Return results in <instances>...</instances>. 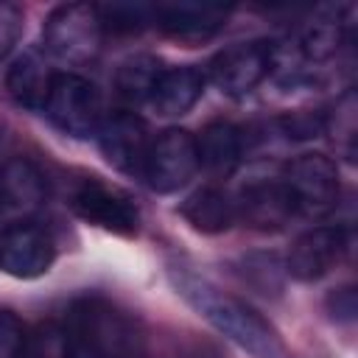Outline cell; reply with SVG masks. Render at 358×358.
I'll use <instances>...</instances> for the list:
<instances>
[{"mask_svg": "<svg viewBox=\"0 0 358 358\" xmlns=\"http://www.w3.org/2000/svg\"><path fill=\"white\" fill-rule=\"evenodd\" d=\"M62 358H101L95 350H90L84 341H78V338H73L70 336V341H67V350L62 352Z\"/></svg>", "mask_w": 358, "mask_h": 358, "instance_id": "cell-25", "label": "cell"}, {"mask_svg": "<svg viewBox=\"0 0 358 358\" xmlns=\"http://www.w3.org/2000/svg\"><path fill=\"white\" fill-rule=\"evenodd\" d=\"M25 324L11 310H0V358H25Z\"/></svg>", "mask_w": 358, "mask_h": 358, "instance_id": "cell-22", "label": "cell"}, {"mask_svg": "<svg viewBox=\"0 0 358 358\" xmlns=\"http://www.w3.org/2000/svg\"><path fill=\"white\" fill-rule=\"evenodd\" d=\"M154 17L165 34L185 42H201L224 28L229 8L213 3H168L159 6Z\"/></svg>", "mask_w": 358, "mask_h": 358, "instance_id": "cell-13", "label": "cell"}, {"mask_svg": "<svg viewBox=\"0 0 358 358\" xmlns=\"http://www.w3.org/2000/svg\"><path fill=\"white\" fill-rule=\"evenodd\" d=\"M0 199L8 207H36L45 199V179L42 173L25 162V159H11L0 171Z\"/></svg>", "mask_w": 358, "mask_h": 358, "instance_id": "cell-18", "label": "cell"}, {"mask_svg": "<svg viewBox=\"0 0 358 358\" xmlns=\"http://www.w3.org/2000/svg\"><path fill=\"white\" fill-rule=\"evenodd\" d=\"M280 182L302 215H324L338 201V168L324 154H299L285 165Z\"/></svg>", "mask_w": 358, "mask_h": 358, "instance_id": "cell-7", "label": "cell"}, {"mask_svg": "<svg viewBox=\"0 0 358 358\" xmlns=\"http://www.w3.org/2000/svg\"><path fill=\"white\" fill-rule=\"evenodd\" d=\"M50 81H53V73L48 70V64L36 53L17 56L6 73V87H8L11 98L22 106H31V109L45 106Z\"/></svg>", "mask_w": 358, "mask_h": 358, "instance_id": "cell-16", "label": "cell"}, {"mask_svg": "<svg viewBox=\"0 0 358 358\" xmlns=\"http://www.w3.org/2000/svg\"><path fill=\"white\" fill-rule=\"evenodd\" d=\"M22 34V11L11 3H0V59L11 53Z\"/></svg>", "mask_w": 358, "mask_h": 358, "instance_id": "cell-24", "label": "cell"}, {"mask_svg": "<svg viewBox=\"0 0 358 358\" xmlns=\"http://www.w3.org/2000/svg\"><path fill=\"white\" fill-rule=\"evenodd\" d=\"M159 76H162V67L154 56H145V53L129 56L115 73V90L123 101L143 103V101H151V92H154Z\"/></svg>", "mask_w": 358, "mask_h": 358, "instance_id": "cell-19", "label": "cell"}, {"mask_svg": "<svg viewBox=\"0 0 358 358\" xmlns=\"http://www.w3.org/2000/svg\"><path fill=\"white\" fill-rule=\"evenodd\" d=\"M344 42V25L333 17L308 22V28L299 36V50L308 62H327L338 53Z\"/></svg>", "mask_w": 358, "mask_h": 358, "instance_id": "cell-20", "label": "cell"}, {"mask_svg": "<svg viewBox=\"0 0 358 358\" xmlns=\"http://www.w3.org/2000/svg\"><path fill=\"white\" fill-rule=\"evenodd\" d=\"M56 257L50 229L36 218H17L0 229V271L17 280L42 277Z\"/></svg>", "mask_w": 358, "mask_h": 358, "instance_id": "cell-5", "label": "cell"}, {"mask_svg": "<svg viewBox=\"0 0 358 358\" xmlns=\"http://www.w3.org/2000/svg\"><path fill=\"white\" fill-rule=\"evenodd\" d=\"M103 36V22L98 6L67 3L48 14L42 39L53 59L67 64H87L98 56Z\"/></svg>", "mask_w": 358, "mask_h": 358, "instance_id": "cell-3", "label": "cell"}, {"mask_svg": "<svg viewBox=\"0 0 358 358\" xmlns=\"http://www.w3.org/2000/svg\"><path fill=\"white\" fill-rule=\"evenodd\" d=\"M98 143L103 157L126 173L143 171V159L148 151V131L143 117L134 112H115L101 120L98 126Z\"/></svg>", "mask_w": 358, "mask_h": 358, "instance_id": "cell-11", "label": "cell"}, {"mask_svg": "<svg viewBox=\"0 0 358 358\" xmlns=\"http://www.w3.org/2000/svg\"><path fill=\"white\" fill-rule=\"evenodd\" d=\"M179 294L229 341H235L241 350H246L255 358H288V350L277 330L243 299L224 294L213 282L196 277V274H176Z\"/></svg>", "mask_w": 358, "mask_h": 358, "instance_id": "cell-1", "label": "cell"}, {"mask_svg": "<svg viewBox=\"0 0 358 358\" xmlns=\"http://www.w3.org/2000/svg\"><path fill=\"white\" fill-rule=\"evenodd\" d=\"M70 336L101 358H145V341L137 322L103 299H81L73 305Z\"/></svg>", "mask_w": 358, "mask_h": 358, "instance_id": "cell-2", "label": "cell"}, {"mask_svg": "<svg viewBox=\"0 0 358 358\" xmlns=\"http://www.w3.org/2000/svg\"><path fill=\"white\" fill-rule=\"evenodd\" d=\"M324 115L319 112H291L285 115L280 123L285 129L288 137H296V140H310V137H319L324 131Z\"/></svg>", "mask_w": 358, "mask_h": 358, "instance_id": "cell-23", "label": "cell"}, {"mask_svg": "<svg viewBox=\"0 0 358 358\" xmlns=\"http://www.w3.org/2000/svg\"><path fill=\"white\" fill-rule=\"evenodd\" d=\"M294 213H296V207H294L285 185L268 182V179L246 185L235 201V215H241L243 224H249L252 229H260V232L282 229Z\"/></svg>", "mask_w": 358, "mask_h": 358, "instance_id": "cell-12", "label": "cell"}, {"mask_svg": "<svg viewBox=\"0 0 358 358\" xmlns=\"http://www.w3.org/2000/svg\"><path fill=\"white\" fill-rule=\"evenodd\" d=\"M204 84H207L204 73L193 64L162 70V76H159V81L151 92V106L162 117L187 115L199 103V98L204 95Z\"/></svg>", "mask_w": 358, "mask_h": 358, "instance_id": "cell-14", "label": "cell"}, {"mask_svg": "<svg viewBox=\"0 0 358 358\" xmlns=\"http://www.w3.org/2000/svg\"><path fill=\"white\" fill-rule=\"evenodd\" d=\"M347 252V229L344 227H313L302 232L288 252V271L296 280H319L324 277Z\"/></svg>", "mask_w": 358, "mask_h": 358, "instance_id": "cell-10", "label": "cell"}, {"mask_svg": "<svg viewBox=\"0 0 358 358\" xmlns=\"http://www.w3.org/2000/svg\"><path fill=\"white\" fill-rule=\"evenodd\" d=\"M271 64H274V48L263 39H252V42L229 45L221 53H215L207 73L221 92L238 98L252 92L268 76Z\"/></svg>", "mask_w": 358, "mask_h": 358, "instance_id": "cell-8", "label": "cell"}, {"mask_svg": "<svg viewBox=\"0 0 358 358\" xmlns=\"http://www.w3.org/2000/svg\"><path fill=\"white\" fill-rule=\"evenodd\" d=\"M199 148V165H204V171L215 179H227L235 173V168L241 165V131L232 123H210L204 126L201 137L196 140Z\"/></svg>", "mask_w": 358, "mask_h": 358, "instance_id": "cell-15", "label": "cell"}, {"mask_svg": "<svg viewBox=\"0 0 358 358\" xmlns=\"http://www.w3.org/2000/svg\"><path fill=\"white\" fill-rule=\"evenodd\" d=\"M182 215L201 232H224L238 218L235 201L218 187H199L190 193L182 204Z\"/></svg>", "mask_w": 358, "mask_h": 358, "instance_id": "cell-17", "label": "cell"}, {"mask_svg": "<svg viewBox=\"0 0 358 358\" xmlns=\"http://www.w3.org/2000/svg\"><path fill=\"white\" fill-rule=\"evenodd\" d=\"M48 117L73 137H90L101 126V95L92 81L76 73H53L45 106Z\"/></svg>", "mask_w": 358, "mask_h": 358, "instance_id": "cell-4", "label": "cell"}, {"mask_svg": "<svg viewBox=\"0 0 358 358\" xmlns=\"http://www.w3.org/2000/svg\"><path fill=\"white\" fill-rule=\"evenodd\" d=\"M199 171V148L196 137L187 129H165L157 140L148 143L143 159V176L151 190L171 193L193 179Z\"/></svg>", "mask_w": 358, "mask_h": 358, "instance_id": "cell-6", "label": "cell"}, {"mask_svg": "<svg viewBox=\"0 0 358 358\" xmlns=\"http://www.w3.org/2000/svg\"><path fill=\"white\" fill-rule=\"evenodd\" d=\"M70 204L84 221L117 235H131L140 224V213L131 204V199L98 179H84L76 187Z\"/></svg>", "mask_w": 358, "mask_h": 358, "instance_id": "cell-9", "label": "cell"}, {"mask_svg": "<svg viewBox=\"0 0 358 358\" xmlns=\"http://www.w3.org/2000/svg\"><path fill=\"white\" fill-rule=\"evenodd\" d=\"M98 14H101L103 28L131 34V31H140V28L148 22L151 8H145V6H131V3H115V6H98Z\"/></svg>", "mask_w": 358, "mask_h": 358, "instance_id": "cell-21", "label": "cell"}]
</instances>
